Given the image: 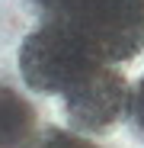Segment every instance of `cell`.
Masks as SVG:
<instances>
[{
  "mask_svg": "<svg viewBox=\"0 0 144 148\" xmlns=\"http://www.w3.org/2000/svg\"><path fill=\"white\" fill-rule=\"evenodd\" d=\"M45 23L80 36L106 64L144 48V0H35Z\"/></svg>",
  "mask_w": 144,
  "mask_h": 148,
  "instance_id": "6da1fadb",
  "label": "cell"
},
{
  "mask_svg": "<svg viewBox=\"0 0 144 148\" xmlns=\"http://www.w3.org/2000/svg\"><path fill=\"white\" fill-rule=\"evenodd\" d=\"M128 116H131V126L138 132H144V77L135 84V90L128 97Z\"/></svg>",
  "mask_w": 144,
  "mask_h": 148,
  "instance_id": "277c9868",
  "label": "cell"
},
{
  "mask_svg": "<svg viewBox=\"0 0 144 148\" xmlns=\"http://www.w3.org/2000/svg\"><path fill=\"white\" fill-rule=\"evenodd\" d=\"M128 77L115 64H103L96 74L64 97V113L83 132H106L128 113Z\"/></svg>",
  "mask_w": 144,
  "mask_h": 148,
  "instance_id": "3957f363",
  "label": "cell"
},
{
  "mask_svg": "<svg viewBox=\"0 0 144 148\" xmlns=\"http://www.w3.org/2000/svg\"><path fill=\"white\" fill-rule=\"evenodd\" d=\"M106 61L80 36H74L64 26H55V23H45L35 32H29L19 48L22 81L32 90L61 97V100L67 93H74Z\"/></svg>",
  "mask_w": 144,
  "mask_h": 148,
  "instance_id": "7a4b0ae2",
  "label": "cell"
}]
</instances>
